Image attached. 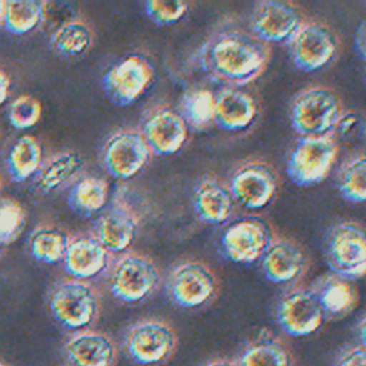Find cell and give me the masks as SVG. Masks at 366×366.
I'll return each mask as SVG.
<instances>
[{
  "label": "cell",
  "mask_w": 366,
  "mask_h": 366,
  "mask_svg": "<svg viewBox=\"0 0 366 366\" xmlns=\"http://www.w3.org/2000/svg\"><path fill=\"white\" fill-rule=\"evenodd\" d=\"M277 174L270 164L250 160L240 164L230 176L227 189L234 202L246 209H262L274 197Z\"/></svg>",
  "instance_id": "obj_13"
},
{
  "label": "cell",
  "mask_w": 366,
  "mask_h": 366,
  "mask_svg": "<svg viewBox=\"0 0 366 366\" xmlns=\"http://www.w3.org/2000/svg\"><path fill=\"white\" fill-rule=\"evenodd\" d=\"M257 116V103L240 87L226 86L214 96L213 124L226 132H240L249 127Z\"/></svg>",
  "instance_id": "obj_19"
},
{
  "label": "cell",
  "mask_w": 366,
  "mask_h": 366,
  "mask_svg": "<svg viewBox=\"0 0 366 366\" xmlns=\"http://www.w3.org/2000/svg\"><path fill=\"white\" fill-rule=\"evenodd\" d=\"M9 87H10L9 79H7V76L0 70V106H1V104L6 102V99H7Z\"/></svg>",
  "instance_id": "obj_39"
},
{
  "label": "cell",
  "mask_w": 366,
  "mask_h": 366,
  "mask_svg": "<svg viewBox=\"0 0 366 366\" xmlns=\"http://www.w3.org/2000/svg\"><path fill=\"white\" fill-rule=\"evenodd\" d=\"M84 170L83 157L73 150L56 153L41 163L36 173V189L41 193H53L73 184Z\"/></svg>",
  "instance_id": "obj_24"
},
{
  "label": "cell",
  "mask_w": 366,
  "mask_h": 366,
  "mask_svg": "<svg viewBox=\"0 0 366 366\" xmlns=\"http://www.w3.org/2000/svg\"><path fill=\"white\" fill-rule=\"evenodd\" d=\"M140 133L150 153L167 156L182 149L187 137V126L177 112L157 106L144 117Z\"/></svg>",
  "instance_id": "obj_16"
},
{
  "label": "cell",
  "mask_w": 366,
  "mask_h": 366,
  "mask_svg": "<svg viewBox=\"0 0 366 366\" xmlns=\"http://www.w3.org/2000/svg\"><path fill=\"white\" fill-rule=\"evenodd\" d=\"M333 366H366V352L363 345L343 350L336 357Z\"/></svg>",
  "instance_id": "obj_37"
},
{
  "label": "cell",
  "mask_w": 366,
  "mask_h": 366,
  "mask_svg": "<svg viewBox=\"0 0 366 366\" xmlns=\"http://www.w3.org/2000/svg\"><path fill=\"white\" fill-rule=\"evenodd\" d=\"M41 116V104L37 99L23 94L14 99L9 107V120L16 129L34 126Z\"/></svg>",
  "instance_id": "obj_35"
},
{
  "label": "cell",
  "mask_w": 366,
  "mask_h": 366,
  "mask_svg": "<svg viewBox=\"0 0 366 366\" xmlns=\"http://www.w3.org/2000/svg\"><path fill=\"white\" fill-rule=\"evenodd\" d=\"M159 282L156 264L146 256L126 253L109 269L107 289L110 295L124 303H136L153 293Z\"/></svg>",
  "instance_id": "obj_6"
},
{
  "label": "cell",
  "mask_w": 366,
  "mask_h": 366,
  "mask_svg": "<svg viewBox=\"0 0 366 366\" xmlns=\"http://www.w3.org/2000/svg\"><path fill=\"white\" fill-rule=\"evenodd\" d=\"M53 317L66 329H81L96 320L100 300L96 289L86 280H63L50 293Z\"/></svg>",
  "instance_id": "obj_5"
},
{
  "label": "cell",
  "mask_w": 366,
  "mask_h": 366,
  "mask_svg": "<svg viewBox=\"0 0 366 366\" xmlns=\"http://www.w3.org/2000/svg\"><path fill=\"white\" fill-rule=\"evenodd\" d=\"M64 353L71 366H112L116 360L113 340L100 332H80L71 336Z\"/></svg>",
  "instance_id": "obj_22"
},
{
  "label": "cell",
  "mask_w": 366,
  "mask_h": 366,
  "mask_svg": "<svg viewBox=\"0 0 366 366\" xmlns=\"http://www.w3.org/2000/svg\"><path fill=\"white\" fill-rule=\"evenodd\" d=\"M152 79V64L144 57L133 54L122 59L103 74L102 89L113 104L126 107L142 97Z\"/></svg>",
  "instance_id": "obj_10"
},
{
  "label": "cell",
  "mask_w": 366,
  "mask_h": 366,
  "mask_svg": "<svg viewBox=\"0 0 366 366\" xmlns=\"http://www.w3.org/2000/svg\"><path fill=\"white\" fill-rule=\"evenodd\" d=\"M24 210L13 200H4L0 203V243H13L24 227Z\"/></svg>",
  "instance_id": "obj_34"
},
{
  "label": "cell",
  "mask_w": 366,
  "mask_h": 366,
  "mask_svg": "<svg viewBox=\"0 0 366 366\" xmlns=\"http://www.w3.org/2000/svg\"><path fill=\"white\" fill-rule=\"evenodd\" d=\"M325 315L310 289H293L276 306V322L289 336H307L317 330Z\"/></svg>",
  "instance_id": "obj_15"
},
{
  "label": "cell",
  "mask_w": 366,
  "mask_h": 366,
  "mask_svg": "<svg viewBox=\"0 0 366 366\" xmlns=\"http://www.w3.org/2000/svg\"><path fill=\"white\" fill-rule=\"evenodd\" d=\"M310 292L327 317L346 316L357 303V292L352 280L333 273L316 279Z\"/></svg>",
  "instance_id": "obj_23"
},
{
  "label": "cell",
  "mask_w": 366,
  "mask_h": 366,
  "mask_svg": "<svg viewBox=\"0 0 366 366\" xmlns=\"http://www.w3.org/2000/svg\"><path fill=\"white\" fill-rule=\"evenodd\" d=\"M355 49L360 59H365V24L362 23L355 34Z\"/></svg>",
  "instance_id": "obj_38"
},
{
  "label": "cell",
  "mask_w": 366,
  "mask_h": 366,
  "mask_svg": "<svg viewBox=\"0 0 366 366\" xmlns=\"http://www.w3.org/2000/svg\"><path fill=\"white\" fill-rule=\"evenodd\" d=\"M176 345L174 329L159 319H144L134 323L124 337L129 357L143 366L164 362L173 355Z\"/></svg>",
  "instance_id": "obj_9"
},
{
  "label": "cell",
  "mask_w": 366,
  "mask_h": 366,
  "mask_svg": "<svg viewBox=\"0 0 366 366\" xmlns=\"http://www.w3.org/2000/svg\"><path fill=\"white\" fill-rule=\"evenodd\" d=\"M307 264V257L302 246L287 237H272L260 257L263 276L277 285L290 283L299 279Z\"/></svg>",
  "instance_id": "obj_17"
},
{
  "label": "cell",
  "mask_w": 366,
  "mask_h": 366,
  "mask_svg": "<svg viewBox=\"0 0 366 366\" xmlns=\"http://www.w3.org/2000/svg\"><path fill=\"white\" fill-rule=\"evenodd\" d=\"M237 366H290L287 349L273 339H260L249 345L239 356Z\"/></svg>",
  "instance_id": "obj_32"
},
{
  "label": "cell",
  "mask_w": 366,
  "mask_h": 366,
  "mask_svg": "<svg viewBox=\"0 0 366 366\" xmlns=\"http://www.w3.org/2000/svg\"><path fill=\"white\" fill-rule=\"evenodd\" d=\"M109 186L106 180L96 176L77 179L67 194L69 207L81 216H93L106 204Z\"/></svg>",
  "instance_id": "obj_26"
},
{
  "label": "cell",
  "mask_w": 366,
  "mask_h": 366,
  "mask_svg": "<svg viewBox=\"0 0 366 366\" xmlns=\"http://www.w3.org/2000/svg\"><path fill=\"white\" fill-rule=\"evenodd\" d=\"M234 200L220 180L212 176L203 177L193 192V210L197 219L206 224H222L233 214Z\"/></svg>",
  "instance_id": "obj_21"
},
{
  "label": "cell",
  "mask_w": 366,
  "mask_h": 366,
  "mask_svg": "<svg viewBox=\"0 0 366 366\" xmlns=\"http://www.w3.org/2000/svg\"><path fill=\"white\" fill-rule=\"evenodd\" d=\"M336 156L337 144L332 134L300 137L287 156L286 173L296 186H315L327 176Z\"/></svg>",
  "instance_id": "obj_3"
},
{
  "label": "cell",
  "mask_w": 366,
  "mask_h": 366,
  "mask_svg": "<svg viewBox=\"0 0 366 366\" xmlns=\"http://www.w3.org/2000/svg\"><path fill=\"white\" fill-rule=\"evenodd\" d=\"M189 4L186 1H163V0H149L143 3V10L147 19L159 26L167 27L176 24L187 13Z\"/></svg>",
  "instance_id": "obj_33"
},
{
  "label": "cell",
  "mask_w": 366,
  "mask_h": 366,
  "mask_svg": "<svg viewBox=\"0 0 366 366\" xmlns=\"http://www.w3.org/2000/svg\"><path fill=\"white\" fill-rule=\"evenodd\" d=\"M177 113L186 126L194 130H204L213 123L214 94L209 89L193 87L180 97Z\"/></svg>",
  "instance_id": "obj_28"
},
{
  "label": "cell",
  "mask_w": 366,
  "mask_h": 366,
  "mask_svg": "<svg viewBox=\"0 0 366 366\" xmlns=\"http://www.w3.org/2000/svg\"><path fill=\"white\" fill-rule=\"evenodd\" d=\"M41 146L33 136L20 137L7 156V172L14 182H24L41 166Z\"/></svg>",
  "instance_id": "obj_29"
},
{
  "label": "cell",
  "mask_w": 366,
  "mask_h": 366,
  "mask_svg": "<svg viewBox=\"0 0 366 366\" xmlns=\"http://www.w3.org/2000/svg\"><path fill=\"white\" fill-rule=\"evenodd\" d=\"M1 246H3V244H1V243H0V249H1Z\"/></svg>",
  "instance_id": "obj_42"
},
{
  "label": "cell",
  "mask_w": 366,
  "mask_h": 366,
  "mask_svg": "<svg viewBox=\"0 0 366 366\" xmlns=\"http://www.w3.org/2000/svg\"><path fill=\"white\" fill-rule=\"evenodd\" d=\"M69 239L63 229L54 224H40L30 234L29 250L37 262L53 264L63 260Z\"/></svg>",
  "instance_id": "obj_27"
},
{
  "label": "cell",
  "mask_w": 366,
  "mask_h": 366,
  "mask_svg": "<svg viewBox=\"0 0 366 366\" xmlns=\"http://www.w3.org/2000/svg\"><path fill=\"white\" fill-rule=\"evenodd\" d=\"M272 240L269 226L257 217H243L230 223L219 239L220 254L233 263H253L262 257Z\"/></svg>",
  "instance_id": "obj_12"
},
{
  "label": "cell",
  "mask_w": 366,
  "mask_h": 366,
  "mask_svg": "<svg viewBox=\"0 0 366 366\" xmlns=\"http://www.w3.org/2000/svg\"><path fill=\"white\" fill-rule=\"evenodd\" d=\"M330 133L340 136L342 139H352L363 136V119L356 112H342Z\"/></svg>",
  "instance_id": "obj_36"
},
{
  "label": "cell",
  "mask_w": 366,
  "mask_h": 366,
  "mask_svg": "<svg viewBox=\"0 0 366 366\" xmlns=\"http://www.w3.org/2000/svg\"><path fill=\"white\" fill-rule=\"evenodd\" d=\"M340 102L336 93L323 86H312L299 92L290 104L292 129L302 137L330 134L339 114Z\"/></svg>",
  "instance_id": "obj_2"
},
{
  "label": "cell",
  "mask_w": 366,
  "mask_h": 366,
  "mask_svg": "<svg viewBox=\"0 0 366 366\" xmlns=\"http://www.w3.org/2000/svg\"><path fill=\"white\" fill-rule=\"evenodd\" d=\"M366 159L363 153L353 154L340 167L337 190L350 203H362L366 196Z\"/></svg>",
  "instance_id": "obj_31"
},
{
  "label": "cell",
  "mask_w": 366,
  "mask_h": 366,
  "mask_svg": "<svg viewBox=\"0 0 366 366\" xmlns=\"http://www.w3.org/2000/svg\"><path fill=\"white\" fill-rule=\"evenodd\" d=\"M61 262L73 279L86 280L106 269L109 252L92 234H79L69 239Z\"/></svg>",
  "instance_id": "obj_20"
},
{
  "label": "cell",
  "mask_w": 366,
  "mask_h": 366,
  "mask_svg": "<svg viewBox=\"0 0 366 366\" xmlns=\"http://www.w3.org/2000/svg\"><path fill=\"white\" fill-rule=\"evenodd\" d=\"M269 47L250 31L227 27L202 46L199 63L214 80L240 87L257 79L269 61Z\"/></svg>",
  "instance_id": "obj_1"
},
{
  "label": "cell",
  "mask_w": 366,
  "mask_h": 366,
  "mask_svg": "<svg viewBox=\"0 0 366 366\" xmlns=\"http://www.w3.org/2000/svg\"><path fill=\"white\" fill-rule=\"evenodd\" d=\"M150 150L137 130H119L103 144L100 164L114 179H129L140 172L150 159Z\"/></svg>",
  "instance_id": "obj_11"
},
{
  "label": "cell",
  "mask_w": 366,
  "mask_h": 366,
  "mask_svg": "<svg viewBox=\"0 0 366 366\" xmlns=\"http://www.w3.org/2000/svg\"><path fill=\"white\" fill-rule=\"evenodd\" d=\"M3 1H0V17H1V13H3Z\"/></svg>",
  "instance_id": "obj_41"
},
{
  "label": "cell",
  "mask_w": 366,
  "mask_h": 366,
  "mask_svg": "<svg viewBox=\"0 0 366 366\" xmlns=\"http://www.w3.org/2000/svg\"><path fill=\"white\" fill-rule=\"evenodd\" d=\"M93 44V31L81 19H69L50 37L51 50L63 59L83 56Z\"/></svg>",
  "instance_id": "obj_25"
},
{
  "label": "cell",
  "mask_w": 366,
  "mask_h": 366,
  "mask_svg": "<svg viewBox=\"0 0 366 366\" xmlns=\"http://www.w3.org/2000/svg\"><path fill=\"white\" fill-rule=\"evenodd\" d=\"M325 257L333 274L349 280L362 277L366 267L362 226L355 222H340L332 226L325 237Z\"/></svg>",
  "instance_id": "obj_4"
},
{
  "label": "cell",
  "mask_w": 366,
  "mask_h": 366,
  "mask_svg": "<svg viewBox=\"0 0 366 366\" xmlns=\"http://www.w3.org/2000/svg\"><path fill=\"white\" fill-rule=\"evenodd\" d=\"M164 289L176 306L193 309L207 303L214 296L217 280L212 269L203 262L183 260L169 270Z\"/></svg>",
  "instance_id": "obj_7"
},
{
  "label": "cell",
  "mask_w": 366,
  "mask_h": 366,
  "mask_svg": "<svg viewBox=\"0 0 366 366\" xmlns=\"http://www.w3.org/2000/svg\"><path fill=\"white\" fill-rule=\"evenodd\" d=\"M204 366H237L236 363L230 362V360H226V359H217V360H212L209 362L207 365Z\"/></svg>",
  "instance_id": "obj_40"
},
{
  "label": "cell",
  "mask_w": 366,
  "mask_h": 366,
  "mask_svg": "<svg viewBox=\"0 0 366 366\" xmlns=\"http://www.w3.org/2000/svg\"><path fill=\"white\" fill-rule=\"evenodd\" d=\"M303 23V13L296 4L266 0L257 3L252 11L250 33L266 44L287 43Z\"/></svg>",
  "instance_id": "obj_14"
},
{
  "label": "cell",
  "mask_w": 366,
  "mask_h": 366,
  "mask_svg": "<svg viewBox=\"0 0 366 366\" xmlns=\"http://www.w3.org/2000/svg\"><path fill=\"white\" fill-rule=\"evenodd\" d=\"M3 26L16 36L31 31L44 19V3L34 0L6 1L3 4Z\"/></svg>",
  "instance_id": "obj_30"
},
{
  "label": "cell",
  "mask_w": 366,
  "mask_h": 366,
  "mask_svg": "<svg viewBox=\"0 0 366 366\" xmlns=\"http://www.w3.org/2000/svg\"><path fill=\"white\" fill-rule=\"evenodd\" d=\"M337 44V37L327 24L316 20H305L287 41V49L293 64L300 71L312 73L333 60Z\"/></svg>",
  "instance_id": "obj_8"
},
{
  "label": "cell",
  "mask_w": 366,
  "mask_h": 366,
  "mask_svg": "<svg viewBox=\"0 0 366 366\" xmlns=\"http://www.w3.org/2000/svg\"><path fill=\"white\" fill-rule=\"evenodd\" d=\"M137 229L136 214L127 206L116 203L97 217L92 236L109 253H120L130 247L136 239Z\"/></svg>",
  "instance_id": "obj_18"
},
{
  "label": "cell",
  "mask_w": 366,
  "mask_h": 366,
  "mask_svg": "<svg viewBox=\"0 0 366 366\" xmlns=\"http://www.w3.org/2000/svg\"><path fill=\"white\" fill-rule=\"evenodd\" d=\"M0 366H6V365H1V363H0Z\"/></svg>",
  "instance_id": "obj_43"
}]
</instances>
